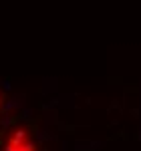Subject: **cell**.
Wrapping results in <instances>:
<instances>
[{"instance_id":"1","label":"cell","mask_w":141,"mask_h":151,"mask_svg":"<svg viewBox=\"0 0 141 151\" xmlns=\"http://www.w3.org/2000/svg\"><path fill=\"white\" fill-rule=\"evenodd\" d=\"M4 151H36V147L24 129H16L10 137L6 139Z\"/></svg>"},{"instance_id":"2","label":"cell","mask_w":141,"mask_h":151,"mask_svg":"<svg viewBox=\"0 0 141 151\" xmlns=\"http://www.w3.org/2000/svg\"><path fill=\"white\" fill-rule=\"evenodd\" d=\"M0 103H2V101H0Z\"/></svg>"}]
</instances>
